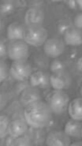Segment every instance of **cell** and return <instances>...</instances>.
I'll return each instance as SVG.
<instances>
[{
    "instance_id": "obj_1",
    "label": "cell",
    "mask_w": 82,
    "mask_h": 146,
    "mask_svg": "<svg viewBox=\"0 0 82 146\" xmlns=\"http://www.w3.org/2000/svg\"><path fill=\"white\" fill-rule=\"evenodd\" d=\"M53 114L46 102L42 100L32 103L25 108L23 116L30 127L44 129L51 121Z\"/></svg>"
},
{
    "instance_id": "obj_2",
    "label": "cell",
    "mask_w": 82,
    "mask_h": 146,
    "mask_svg": "<svg viewBox=\"0 0 82 146\" xmlns=\"http://www.w3.org/2000/svg\"><path fill=\"white\" fill-rule=\"evenodd\" d=\"M70 102L69 96L63 90H54L47 95L46 102L53 114L60 115L64 113Z\"/></svg>"
},
{
    "instance_id": "obj_3",
    "label": "cell",
    "mask_w": 82,
    "mask_h": 146,
    "mask_svg": "<svg viewBox=\"0 0 82 146\" xmlns=\"http://www.w3.org/2000/svg\"><path fill=\"white\" fill-rule=\"evenodd\" d=\"M48 36L47 31L42 25H30L25 27L24 40L27 44L39 47L44 44Z\"/></svg>"
},
{
    "instance_id": "obj_4",
    "label": "cell",
    "mask_w": 82,
    "mask_h": 146,
    "mask_svg": "<svg viewBox=\"0 0 82 146\" xmlns=\"http://www.w3.org/2000/svg\"><path fill=\"white\" fill-rule=\"evenodd\" d=\"M7 53L13 61L27 60L29 53L28 44L23 40L10 41L7 46Z\"/></svg>"
},
{
    "instance_id": "obj_5",
    "label": "cell",
    "mask_w": 82,
    "mask_h": 146,
    "mask_svg": "<svg viewBox=\"0 0 82 146\" xmlns=\"http://www.w3.org/2000/svg\"><path fill=\"white\" fill-rule=\"evenodd\" d=\"M9 70L12 78L19 82L27 81L33 73L32 66L26 60L13 61Z\"/></svg>"
},
{
    "instance_id": "obj_6",
    "label": "cell",
    "mask_w": 82,
    "mask_h": 146,
    "mask_svg": "<svg viewBox=\"0 0 82 146\" xmlns=\"http://www.w3.org/2000/svg\"><path fill=\"white\" fill-rule=\"evenodd\" d=\"M51 86L54 90H63L68 89L71 84L72 78L65 70L53 73L50 75Z\"/></svg>"
},
{
    "instance_id": "obj_7",
    "label": "cell",
    "mask_w": 82,
    "mask_h": 146,
    "mask_svg": "<svg viewBox=\"0 0 82 146\" xmlns=\"http://www.w3.org/2000/svg\"><path fill=\"white\" fill-rule=\"evenodd\" d=\"M65 45L63 41L57 38L47 40L43 44V50L47 56L56 58L64 51Z\"/></svg>"
},
{
    "instance_id": "obj_8",
    "label": "cell",
    "mask_w": 82,
    "mask_h": 146,
    "mask_svg": "<svg viewBox=\"0 0 82 146\" xmlns=\"http://www.w3.org/2000/svg\"><path fill=\"white\" fill-rule=\"evenodd\" d=\"M45 143L49 146H70L71 140L64 131L54 130L47 134Z\"/></svg>"
},
{
    "instance_id": "obj_9",
    "label": "cell",
    "mask_w": 82,
    "mask_h": 146,
    "mask_svg": "<svg viewBox=\"0 0 82 146\" xmlns=\"http://www.w3.org/2000/svg\"><path fill=\"white\" fill-rule=\"evenodd\" d=\"M50 75L46 72L38 71L33 73L29 78L31 86L37 89H45L51 86Z\"/></svg>"
},
{
    "instance_id": "obj_10",
    "label": "cell",
    "mask_w": 82,
    "mask_h": 146,
    "mask_svg": "<svg viewBox=\"0 0 82 146\" xmlns=\"http://www.w3.org/2000/svg\"><path fill=\"white\" fill-rule=\"evenodd\" d=\"M42 94L41 91L37 88L29 86L20 94V103L25 108L32 103L41 100Z\"/></svg>"
},
{
    "instance_id": "obj_11",
    "label": "cell",
    "mask_w": 82,
    "mask_h": 146,
    "mask_svg": "<svg viewBox=\"0 0 82 146\" xmlns=\"http://www.w3.org/2000/svg\"><path fill=\"white\" fill-rule=\"evenodd\" d=\"M29 125L24 118L14 119L10 122L8 135L16 138L26 134L29 129Z\"/></svg>"
},
{
    "instance_id": "obj_12",
    "label": "cell",
    "mask_w": 82,
    "mask_h": 146,
    "mask_svg": "<svg viewBox=\"0 0 82 146\" xmlns=\"http://www.w3.org/2000/svg\"><path fill=\"white\" fill-rule=\"evenodd\" d=\"M44 20V14L39 8H31L25 13V21L26 26L42 25Z\"/></svg>"
},
{
    "instance_id": "obj_13",
    "label": "cell",
    "mask_w": 82,
    "mask_h": 146,
    "mask_svg": "<svg viewBox=\"0 0 82 146\" xmlns=\"http://www.w3.org/2000/svg\"><path fill=\"white\" fill-rule=\"evenodd\" d=\"M82 122L71 119L65 124L64 131L70 138L79 140L82 139Z\"/></svg>"
},
{
    "instance_id": "obj_14",
    "label": "cell",
    "mask_w": 82,
    "mask_h": 146,
    "mask_svg": "<svg viewBox=\"0 0 82 146\" xmlns=\"http://www.w3.org/2000/svg\"><path fill=\"white\" fill-rule=\"evenodd\" d=\"M63 35L65 42L67 45L77 46L82 44V32L77 28L71 27Z\"/></svg>"
},
{
    "instance_id": "obj_15",
    "label": "cell",
    "mask_w": 82,
    "mask_h": 146,
    "mask_svg": "<svg viewBox=\"0 0 82 146\" xmlns=\"http://www.w3.org/2000/svg\"><path fill=\"white\" fill-rule=\"evenodd\" d=\"M25 27L18 22L11 23L8 27L7 31V38L10 41L22 40L24 39Z\"/></svg>"
},
{
    "instance_id": "obj_16",
    "label": "cell",
    "mask_w": 82,
    "mask_h": 146,
    "mask_svg": "<svg viewBox=\"0 0 82 146\" xmlns=\"http://www.w3.org/2000/svg\"><path fill=\"white\" fill-rule=\"evenodd\" d=\"M68 111L71 119L82 121V97L74 99L70 102Z\"/></svg>"
},
{
    "instance_id": "obj_17",
    "label": "cell",
    "mask_w": 82,
    "mask_h": 146,
    "mask_svg": "<svg viewBox=\"0 0 82 146\" xmlns=\"http://www.w3.org/2000/svg\"><path fill=\"white\" fill-rule=\"evenodd\" d=\"M33 145H42L45 143L47 134L43 129L30 127L27 131Z\"/></svg>"
},
{
    "instance_id": "obj_18",
    "label": "cell",
    "mask_w": 82,
    "mask_h": 146,
    "mask_svg": "<svg viewBox=\"0 0 82 146\" xmlns=\"http://www.w3.org/2000/svg\"><path fill=\"white\" fill-rule=\"evenodd\" d=\"M10 121L9 117L5 115L0 117V137L5 138L8 134V127Z\"/></svg>"
},
{
    "instance_id": "obj_19",
    "label": "cell",
    "mask_w": 82,
    "mask_h": 146,
    "mask_svg": "<svg viewBox=\"0 0 82 146\" xmlns=\"http://www.w3.org/2000/svg\"><path fill=\"white\" fill-rule=\"evenodd\" d=\"M14 8L13 0H2L0 9L2 15H7L10 14L14 10Z\"/></svg>"
},
{
    "instance_id": "obj_20",
    "label": "cell",
    "mask_w": 82,
    "mask_h": 146,
    "mask_svg": "<svg viewBox=\"0 0 82 146\" xmlns=\"http://www.w3.org/2000/svg\"><path fill=\"white\" fill-rule=\"evenodd\" d=\"M28 133L15 138L14 146H33Z\"/></svg>"
},
{
    "instance_id": "obj_21",
    "label": "cell",
    "mask_w": 82,
    "mask_h": 146,
    "mask_svg": "<svg viewBox=\"0 0 82 146\" xmlns=\"http://www.w3.org/2000/svg\"><path fill=\"white\" fill-rule=\"evenodd\" d=\"M9 73H10V70H9L6 63L4 61L1 60L0 63V80L1 83L6 80Z\"/></svg>"
},
{
    "instance_id": "obj_22",
    "label": "cell",
    "mask_w": 82,
    "mask_h": 146,
    "mask_svg": "<svg viewBox=\"0 0 82 146\" xmlns=\"http://www.w3.org/2000/svg\"><path fill=\"white\" fill-rule=\"evenodd\" d=\"M50 69L52 73L59 72L65 70L64 64L61 61L55 60L51 64Z\"/></svg>"
},
{
    "instance_id": "obj_23",
    "label": "cell",
    "mask_w": 82,
    "mask_h": 146,
    "mask_svg": "<svg viewBox=\"0 0 82 146\" xmlns=\"http://www.w3.org/2000/svg\"><path fill=\"white\" fill-rule=\"evenodd\" d=\"M71 27V26L69 21H61L58 25V31L60 34L64 35Z\"/></svg>"
},
{
    "instance_id": "obj_24",
    "label": "cell",
    "mask_w": 82,
    "mask_h": 146,
    "mask_svg": "<svg viewBox=\"0 0 82 146\" xmlns=\"http://www.w3.org/2000/svg\"><path fill=\"white\" fill-rule=\"evenodd\" d=\"M0 55L1 58H5L7 56H8L7 46L2 40H1L0 44Z\"/></svg>"
},
{
    "instance_id": "obj_25",
    "label": "cell",
    "mask_w": 82,
    "mask_h": 146,
    "mask_svg": "<svg viewBox=\"0 0 82 146\" xmlns=\"http://www.w3.org/2000/svg\"><path fill=\"white\" fill-rule=\"evenodd\" d=\"M74 24L76 28L82 30V13L76 16L74 20Z\"/></svg>"
},
{
    "instance_id": "obj_26",
    "label": "cell",
    "mask_w": 82,
    "mask_h": 146,
    "mask_svg": "<svg viewBox=\"0 0 82 146\" xmlns=\"http://www.w3.org/2000/svg\"><path fill=\"white\" fill-rule=\"evenodd\" d=\"M66 3L67 6L72 9H75L78 6L76 0H66Z\"/></svg>"
},
{
    "instance_id": "obj_27",
    "label": "cell",
    "mask_w": 82,
    "mask_h": 146,
    "mask_svg": "<svg viewBox=\"0 0 82 146\" xmlns=\"http://www.w3.org/2000/svg\"><path fill=\"white\" fill-rule=\"evenodd\" d=\"M7 137L5 141V145L6 146H14L15 141V138L13 137L10 135Z\"/></svg>"
},
{
    "instance_id": "obj_28",
    "label": "cell",
    "mask_w": 82,
    "mask_h": 146,
    "mask_svg": "<svg viewBox=\"0 0 82 146\" xmlns=\"http://www.w3.org/2000/svg\"><path fill=\"white\" fill-rule=\"evenodd\" d=\"M76 68L78 71L82 73V56L78 59L76 63Z\"/></svg>"
},
{
    "instance_id": "obj_29",
    "label": "cell",
    "mask_w": 82,
    "mask_h": 146,
    "mask_svg": "<svg viewBox=\"0 0 82 146\" xmlns=\"http://www.w3.org/2000/svg\"><path fill=\"white\" fill-rule=\"evenodd\" d=\"M70 146H82V140H79L71 143Z\"/></svg>"
},
{
    "instance_id": "obj_30",
    "label": "cell",
    "mask_w": 82,
    "mask_h": 146,
    "mask_svg": "<svg viewBox=\"0 0 82 146\" xmlns=\"http://www.w3.org/2000/svg\"><path fill=\"white\" fill-rule=\"evenodd\" d=\"M78 6L82 10V0H76Z\"/></svg>"
},
{
    "instance_id": "obj_31",
    "label": "cell",
    "mask_w": 82,
    "mask_h": 146,
    "mask_svg": "<svg viewBox=\"0 0 82 146\" xmlns=\"http://www.w3.org/2000/svg\"><path fill=\"white\" fill-rule=\"evenodd\" d=\"M79 93L80 95L81 96V97H82V84L80 88Z\"/></svg>"
},
{
    "instance_id": "obj_32",
    "label": "cell",
    "mask_w": 82,
    "mask_h": 146,
    "mask_svg": "<svg viewBox=\"0 0 82 146\" xmlns=\"http://www.w3.org/2000/svg\"><path fill=\"white\" fill-rule=\"evenodd\" d=\"M50 1L53 2H60L63 1V0H50Z\"/></svg>"
},
{
    "instance_id": "obj_33",
    "label": "cell",
    "mask_w": 82,
    "mask_h": 146,
    "mask_svg": "<svg viewBox=\"0 0 82 146\" xmlns=\"http://www.w3.org/2000/svg\"><path fill=\"white\" fill-rule=\"evenodd\" d=\"M81 138L82 139V131H81Z\"/></svg>"
}]
</instances>
